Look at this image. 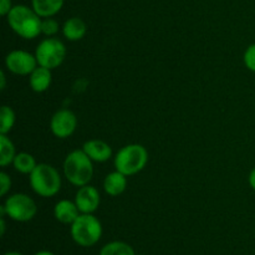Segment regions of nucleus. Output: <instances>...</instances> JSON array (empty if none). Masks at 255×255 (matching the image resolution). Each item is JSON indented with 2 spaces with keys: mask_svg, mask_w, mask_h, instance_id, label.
<instances>
[{
  "mask_svg": "<svg viewBox=\"0 0 255 255\" xmlns=\"http://www.w3.org/2000/svg\"><path fill=\"white\" fill-rule=\"evenodd\" d=\"M77 127V117L70 110H60L55 112L50 121V129L57 138H67Z\"/></svg>",
  "mask_w": 255,
  "mask_h": 255,
  "instance_id": "9",
  "label": "nucleus"
},
{
  "mask_svg": "<svg viewBox=\"0 0 255 255\" xmlns=\"http://www.w3.org/2000/svg\"><path fill=\"white\" fill-rule=\"evenodd\" d=\"M127 188V176L119 171L111 172L104 179V189L109 196L117 197Z\"/></svg>",
  "mask_w": 255,
  "mask_h": 255,
  "instance_id": "14",
  "label": "nucleus"
},
{
  "mask_svg": "<svg viewBox=\"0 0 255 255\" xmlns=\"http://www.w3.org/2000/svg\"><path fill=\"white\" fill-rule=\"evenodd\" d=\"M148 162V152L142 144L132 143L122 147L116 153L114 164L116 171L129 177L137 174L146 167Z\"/></svg>",
  "mask_w": 255,
  "mask_h": 255,
  "instance_id": "4",
  "label": "nucleus"
},
{
  "mask_svg": "<svg viewBox=\"0 0 255 255\" xmlns=\"http://www.w3.org/2000/svg\"><path fill=\"white\" fill-rule=\"evenodd\" d=\"M34 255H55V254L52 253V252H49V251H40Z\"/></svg>",
  "mask_w": 255,
  "mask_h": 255,
  "instance_id": "28",
  "label": "nucleus"
},
{
  "mask_svg": "<svg viewBox=\"0 0 255 255\" xmlns=\"http://www.w3.org/2000/svg\"><path fill=\"white\" fill-rule=\"evenodd\" d=\"M65 0H31L32 9L41 17H52L61 10Z\"/></svg>",
  "mask_w": 255,
  "mask_h": 255,
  "instance_id": "16",
  "label": "nucleus"
},
{
  "mask_svg": "<svg viewBox=\"0 0 255 255\" xmlns=\"http://www.w3.org/2000/svg\"><path fill=\"white\" fill-rule=\"evenodd\" d=\"M249 184H251L252 188L255 191V167L252 169L251 174H249Z\"/></svg>",
  "mask_w": 255,
  "mask_h": 255,
  "instance_id": "26",
  "label": "nucleus"
},
{
  "mask_svg": "<svg viewBox=\"0 0 255 255\" xmlns=\"http://www.w3.org/2000/svg\"><path fill=\"white\" fill-rule=\"evenodd\" d=\"M29 176L30 186L37 196L50 198L56 196L61 189V177L51 164H37Z\"/></svg>",
  "mask_w": 255,
  "mask_h": 255,
  "instance_id": "3",
  "label": "nucleus"
},
{
  "mask_svg": "<svg viewBox=\"0 0 255 255\" xmlns=\"http://www.w3.org/2000/svg\"><path fill=\"white\" fill-rule=\"evenodd\" d=\"M244 64L247 69L255 72V44H252L244 52Z\"/></svg>",
  "mask_w": 255,
  "mask_h": 255,
  "instance_id": "22",
  "label": "nucleus"
},
{
  "mask_svg": "<svg viewBox=\"0 0 255 255\" xmlns=\"http://www.w3.org/2000/svg\"><path fill=\"white\" fill-rule=\"evenodd\" d=\"M15 125V112L11 107L2 106L0 110V134H7Z\"/></svg>",
  "mask_w": 255,
  "mask_h": 255,
  "instance_id": "20",
  "label": "nucleus"
},
{
  "mask_svg": "<svg viewBox=\"0 0 255 255\" xmlns=\"http://www.w3.org/2000/svg\"><path fill=\"white\" fill-rule=\"evenodd\" d=\"M10 188H11V179L5 172H1L0 173V196H6Z\"/></svg>",
  "mask_w": 255,
  "mask_h": 255,
  "instance_id": "23",
  "label": "nucleus"
},
{
  "mask_svg": "<svg viewBox=\"0 0 255 255\" xmlns=\"http://www.w3.org/2000/svg\"><path fill=\"white\" fill-rule=\"evenodd\" d=\"M100 255H136V253L129 244L115 241L105 244L100 251Z\"/></svg>",
  "mask_w": 255,
  "mask_h": 255,
  "instance_id": "19",
  "label": "nucleus"
},
{
  "mask_svg": "<svg viewBox=\"0 0 255 255\" xmlns=\"http://www.w3.org/2000/svg\"><path fill=\"white\" fill-rule=\"evenodd\" d=\"M11 9V0H0V14H1L2 16H6Z\"/></svg>",
  "mask_w": 255,
  "mask_h": 255,
  "instance_id": "24",
  "label": "nucleus"
},
{
  "mask_svg": "<svg viewBox=\"0 0 255 255\" xmlns=\"http://www.w3.org/2000/svg\"><path fill=\"white\" fill-rule=\"evenodd\" d=\"M4 255H22V254L19 253V252H7V253H5Z\"/></svg>",
  "mask_w": 255,
  "mask_h": 255,
  "instance_id": "29",
  "label": "nucleus"
},
{
  "mask_svg": "<svg viewBox=\"0 0 255 255\" xmlns=\"http://www.w3.org/2000/svg\"><path fill=\"white\" fill-rule=\"evenodd\" d=\"M1 217L7 216L10 219L20 223L29 222L36 216L37 207L34 199L24 193H15L5 199V203L0 207Z\"/></svg>",
  "mask_w": 255,
  "mask_h": 255,
  "instance_id": "6",
  "label": "nucleus"
},
{
  "mask_svg": "<svg viewBox=\"0 0 255 255\" xmlns=\"http://www.w3.org/2000/svg\"><path fill=\"white\" fill-rule=\"evenodd\" d=\"M64 174L67 181L76 187L86 186L94 177L92 159L84 149H75L70 152L64 161Z\"/></svg>",
  "mask_w": 255,
  "mask_h": 255,
  "instance_id": "2",
  "label": "nucleus"
},
{
  "mask_svg": "<svg viewBox=\"0 0 255 255\" xmlns=\"http://www.w3.org/2000/svg\"><path fill=\"white\" fill-rule=\"evenodd\" d=\"M5 87H6V77H5V72L0 71V89L1 90H5Z\"/></svg>",
  "mask_w": 255,
  "mask_h": 255,
  "instance_id": "25",
  "label": "nucleus"
},
{
  "mask_svg": "<svg viewBox=\"0 0 255 255\" xmlns=\"http://www.w3.org/2000/svg\"><path fill=\"white\" fill-rule=\"evenodd\" d=\"M12 166H14L15 171L20 172L22 174H30L37 166L36 161H35L34 156L27 152H20L16 153L14 161H12Z\"/></svg>",
  "mask_w": 255,
  "mask_h": 255,
  "instance_id": "17",
  "label": "nucleus"
},
{
  "mask_svg": "<svg viewBox=\"0 0 255 255\" xmlns=\"http://www.w3.org/2000/svg\"><path fill=\"white\" fill-rule=\"evenodd\" d=\"M70 233L77 246L90 248L101 239L102 224L94 214H80L70 227Z\"/></svg>",
  "mask_w": 255,
  "mask_h": 255,
  "instance_id": "5",
  "label": "nucleus"
},
{
  "mask_svg": "<svg viewBox=\"0 0 255 255\" xmlns=\"http://www.w3.org/2000/svg\"><path fill=\"white\" fill-rule=\"evenodd\" d=\"M39 66L35 55L24 50H12L5 57V67L11 74L26 76Z\"/></svg>",
  "mask_w": 255,
  "mask_h": 255,
  "instance_id": "8",
  "label": "nucleus"
},
{
  "mask_svg": "<svg viewBox=\"0 0 255 255\" xmlns=\"http://www.w3.org/2000/svg\"><path fill=\"white\" fill-rule=\"evenodd\" d=\"M59 22L56 21L52 17H44L41 21V34H44L45 36H54L59 32Z\"/></svg>",
  "mask_w": 255,
  "mask_h": 255,
  "instance_id": "21",
  "label": "nucleus"
},
{
  "mask_svg": "<svg viewBox=\"0 0 255 255\" xmlns=\"http://www.w3.org/2000/svg\"><path fill=\"white\" fill-rule=\"evenodd\" d=\"M75 203L81 214H94L101 203L100 192L96 187L90 184L79 187V191L75 196Z\"/></svg>",
  "mask_w": 255,
  "mask_h": 255,
  "instance_id": "10",
  "label": "nucleus"
},
{
  "mask_svg": "<svg viewBox=\"0 0 255 255\" xmlns=\"http://www.w3.org/2000/svg\"><path fill=\"white\" fill-rule=\"evenodd\" d=\"M35 57L39 66L54 70L64 62L66 57V46L55 37H46L37 45Z\"/></svg>",
  "mask_w": 255,
  "mask_h": 255,
  "instance_id": "7",
  "label": "nucleus"
},
{
  "mask_svg": "<svg viewBox=\"0 0 255 255\" xmlns=\"http://www.w3.org/2000/svg\"><path fill=\"white\" fill-rule=\"evenodd\" d=\"M80 214L81 213H80L76 203L72 201H69V199H61V201H59L55 204L54 217L60 223L71 226Z\"/></svg>",
  "mask_w": 255,
  "mask_h": 255,
  "instance_id": "12",
  "label": "nucleus"
},
{
  "mask_svg": "<svg viewBox=\"0 0 255 255\" xmlns=\"http://www.w3.org/2000/svg\"><path fill=\"white\" fill-rule=\"evenodd\" d=\"M137 255V254H136ZM139 255H143V254H139Z\"/></svg>",
  "mask_w": 255,
  "mask_h": 255,
  "instance_id": "30",
  "label": "nucleus"
},
{
  "mask_svg": "<svg viewBox=\"0 0 255 255\" xmlns=\"http://www.w3.org/2000/svg\"><path fill=\"white\" fill-rule=\"evenodd\" d=\"M5 229H6V227H5V219L4 217H1L0 218V234H1V237L5 234Z\"/></svg>",
  "mask_w": 255,
  "mask_h": 255,
  "instance_id": "27",
  "label": "nucleus"
},
{
  "mask_svg": "<svg viewBox=\"0 0 255 255\" xmlns=\"http://www.w3.org/2000/svg\"><path fill=\"white\" fill-rule=\"evenodd\" d=\"M85 153L92 159V162H102L109 161L112 157V148L109 143L101 139H90L86 141L82 146Z\"/></svg>",
  "mask_w": 255,
  "mask_h": 255,
  "instance_id": "11",
  "label": "nucleus"
},
{
  "mask_svg": "<svg viewBox=\"0 0 255 255\" xmlns=\"http://www.w3.org/2000/svg\"><path fill=\"white\" fill-rule=\"evenodd\" d=\"M87 26L80 17L74 16L67 19L62 25V34L70 41H79L86 35Z\"/></svg>",
  "mask_w": 255,
  "mask_h": 255,
  "instance_id": "15",
  "label": "nucleus"
},
{
  "mask_svg": "<svg viewBox=\"0 0 255 255\" xmlns=\"http://www.w3.org/2000/svg\"><path fill=\"white\" fill-rule=\"evenodd\" d=\"M16 152L11 139L6 134H0V166L6 167L12 163Z\"/></svg>",
  "mask_w": 255,
  "mask_h": 255,
  "instance_id": "18",
  "label": "nucleus"
},
{
  "mask_svg": "<svg viewBox=\"0 0 255 255\" xmlns=\"http://www.w3.org/2000/svg\"><path fill=\"white\" fill-rule=\"evenodd\" d=\"M12 31L25 40H32L41 34V16L26 5H15L6 15Z\"/></svg>",
  "mask_w": 255,
  "mask_h": 255,
  "instance_id": "1",
  "label": "nucleus"
},
{
  "mask_svg": "<svg viewBox=\"0 0 255 255\" xmlns=\"http://www.w3.org/2000/svg\"><path fill=\"white\" fill-rule=\"evenodd\" d=\"M29 84L30 87L34 92L41 94L45 92L50 87L52 81L51 70L46 69V67L37 66L31 74L29 75Z\"/></svg>",
  "mask_w": 255,
  "mask_h": 255,
  "instance_id": "13",
  "label": "nucleus"
}]
</instances>
